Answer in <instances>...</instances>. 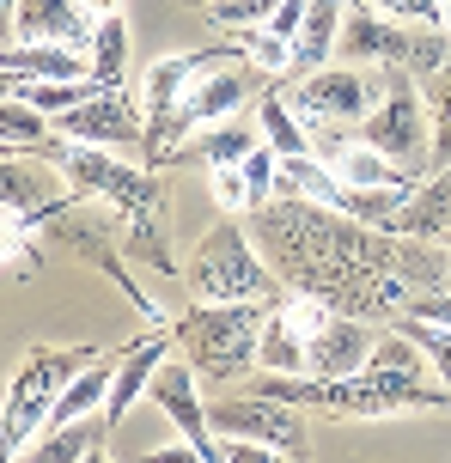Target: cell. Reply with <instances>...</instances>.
<instances>
[{"label":"cell","mask_w":451,"mask_h":463,"mask_svg":"<svg viewBox=\"0 0 451 463\" xmlns=\"http://www.w3.org/2000/svg\"><path fill=\"white\" fill-rule=\"evenodd\" d=\"M171 342H177V329L153 324L146 335H135V342L117 354V378H110V402H104V415H110V420H122L146 391H153V372L171 360Z\"/></svg>","instance_id":"cell-12"},{"label":"cell","mask_w":451,"mask_h":463,"mask_svg":"<svg viewBox=\"0 0 451 463\" xmlns=\"http://www.w3.org/2000/svg\"><path fill=\"white\" fill-rule=\"evenodd\" d=\"M305 409H293V402H281V396H226V402H214L208 409V420H214V433H232V439H257L268 445L275 458H299L305 451Z\"/></svg>","instance_id":"cell-9"},{"label":"cell","mask_w":451,"mask_h":463,"mask_svg":"<svg viewBox=\"0 0 451 463\" xmlns=\"http://www.w3.org/2000/svg\"><path fill=\"white\" fill-rule=\"evenodd\" d=\"M403 311H415V317H433V324H451V287H446V293H421V299H409Z\"/></svg>","instance_id":"cell-31"},{"label":"cell","mask_w":451,"mask_h":463,"mask_svg":"<svg viewBox=\"0 0 451 463\" xmlns=\"http://www.w3.org/2000/svg\"><path fill=\"white\" fill-rule=\"evenodd\" d=\"M360 140L379 146L384 159L403 165L409 184H428L433 177V116H428V92H421L415 73L384 68V98L366 110Z\"/></svg>","instance_id":"cell-6"},{"label":"cell","mask_w":451,"mask_h":463,"mask_svg":"<svg viewBox=\"0 0 451 463\" xmlns=\"http://www.w3.org/2000/svg\"><path fill=\"white\" fill-rule=\"evenodd\" d=\"M275 6H281V0H214V6H208V24H214V31H250V24H268Z\"/></svg>","instance_id":"cell-25"},{"label":"cell","mask_w":451,"mask_h":463,"mask_svg":"<svg viewBox=\"0 0 451 463\" xmlns=\"http://www.w3.org/2000/svg\"><path fill=\"white\" fill-rule=\"evenodd\" d=\"M421 92L433 110V171H439V165H451V61L421 80Z\"/></svg>","instance_id":"cell-24"},{"label":"cell","mask_w":451,"mask_h":463,"mask_svg":"<svg viewBox=\"0 0 451 463\" xmlns=\"http://www.w3.org/2000/svg\"><path fill=\"white\" fill-rule=\"evenodd\" d=\"M262 146V122H257V110L244 116H220V122H208V128H195L190 140H183V146H177V159L171 165H208V171H214V165H244L250 159V153H257Z\"/></svg>","instance_id":"cell-15"},{"label":"cell","mask_w":451,"mask_h":463,"mask_svg":"<svg viewBox=\"0 0 451 463\" xmlns=\"http://www.w3.org/2000/svg\"><path fill=\"white\" fill-rule=\"evenodd\" d=\"M390 232H409V238H433V244H451V165H439L428 184L409 189V202L397 208Z\"/></svg>","instance_id":"cell-17"},{"label":"cell","mask_w":451,"mask_h":463,"mask_svg":"<svg viewBox=\"0 0 451 463\" xmlns=\"http://www.w3.org/2000/svg\"><path fill=\"white\" fill-rule=\"evenodd\" d=\"M92 360H98V347H24L19 372H13V391H6V415H0V439H6V458L13 463L49 427L55 396L68 391V378L80 366H92Z\"/></svg>","instance_id":"cell-5"},{"label":"cell","mask_w":451,"mask_h":463,"mask_svg":"<svg viewBox=\"0 0 451 463\" xmlns=\"http://www.w3.org/2000/svg\"><path fill=\"white\" fill-rule=\"evenodd\" d=\"M390 329H403L409 342L428 354V366H433V378L451 391V324H433V317H415V311H397L390 317Z\"/></svg>","instance_id":"cell-22"},{"label":"cell","mask_w":451,"mask_h":463,"mask_svg":"<svg viewBox=\"0 0 451 463\" xmlns=\"http://www.w3.org/2000/svg\"><path fill=\"white\" fill-rule=\"evenodd\" d=\"M262 396H281L305 415H330V420H384L403 415V409H451V391L439 384L433 391L428 372L409 366H360L342 372V378H317V372H299V378H281V372H262L257 378Z\"/></svg>","instance_id":"cell-2"},{"label":"cell","mask_w":451,"mask_h":463,"mask_svg":"<svg viewBox=\"0 0 451 463\" xmlns=\"http://www.w3.org/2000/svg\"><path fill=\"white\" fill-rule=\"evenodd\" d=\"M305 13H311V0H281V6L268 13V31L293 43V37H299V24H305Z\"/></svg>","instance_id":"cell-30"},{"label":"cell","mask_w":451,"mask_h":463,"mask_svg":"<svg viewBox=\"0 0 451 463\" xmlns=\"http://www.w3.org/2000/svg\"><path fill=\"white\" fill-rule=\"evenodd\" d=\"M6 80H92V61L80 43H55V37L6 43Z\"/></svg>","instance_id":"cell-18"},{"label":"cell","mask_w":451,"mask_h":463,"mask_svg":"<svg viewBox=\"0 0 451 463\" xmlns=\"http://www.w3.org/2000/svg\"><path fill=\"white\" fill-rule=\"evenodd\" d=\"M86 13L92 19H110V13H122V0H86Z\"/></svg>","instance_id":"cell-32"},{"label":"cell","mask_w":451,"mask_h":463,"mask_svg":"<svg viewBox=\"0 0 451 463\" xmlns=\"http://www.w3.org/2000/svg\"><path fill=\"white\" fill-rule=\"evenodd\" d=\"M238 37H244V49H250V61H257V68H268L275 80H287V73H293V43H287V37H275L268 24H262V31H238Z\"/></svg>","instance_id":"cell-26"},{"label":"cell","mask_w":451,"mask_h":463,"mask_svg":"<svg viewBox=\"0 0 451 463\" xmlns=\"http://www.w3.org/2000/svg\"><path fill=\"white\" fill-rule=\"evenodd\" d=\"M37 37L92 49L98 19L86 13V0H19V19H13V31H6V43H37Z\"/></svg>","instance_id":"cell-13"},{"label":"cell","mask_w":451,"mask_h":463,"mask_svg":"<svg viewBox=\"0 0 451 463\" xmlns=\"http://www.w3.org/2000/svg\"><path fill=\"white\" fill-rule=\"evenodd\" d=\"M55 128L68 140L104 146V153H146V104H135L122 86H98L86 104L55 116Z\"/></svg>","instance_id":"cell-8"},{"label":"cell","mask_w":451,"mask_h":463,"mask_svg":"<svg viewBox=\"0 0 451 463\" xmlns=\"http://www.w3.org/2000/svg\"><path fill=\"white\" fill-rule=\"evenodd\" d=\"M268 317H275V299H190V311L171 329H177V342L190 354V366L220 384V378L257 372V347H262Z\"/></svg>","instance_id":"cell-4"},{"label":"cell","mask_w":451,"mask_h":463,"mask_svg":"<svg viewBox=\"0 0 451 463\" xmlns=\"http://www.w3.org/2000/svg\"><path fill=\"white\" fill-rule=\"evenodd\" d=\"M122 68H128V19L110 13V19H98V37H92V80L122 86Z\"/></svg>","instance_id":"cell-23"},{"label":"cell","mask_w":451,"mask_h":463,"mask_svg":"<svg viewBox=\"0 0 451 463\" xmlns=\"http://www.w3.org/2000/svg\"><path fill=\"white\" fill-rule=\"evenodd\" d=\"M250 110H257V122H262V140H268L281 159H299V153H311V128L299 122V110L287 104L281 80H275V86H268V92H262Z\"/></svg>","instance_id":"cell-20"},{"label":"cell","mask_w":451,"mask_h":463,"mask_svg":"<svg viewBox=\"0 0 451 463\" xmlns=\"http://www.w3.org/2000/svg\"><path fill=\"white\" fill-rule=\"evenodd\" d=\"M6 269H13V280H37L43 275V250L24 238V226H13L6 220Z\"/></svg>","instance_id":"cell-28"},{"label":"cell","mask_w":451,"mask_h":463,"mask_svg":"<svg viewBox=\"0 0 451 463\" xmlns=\"http://www.w3.org/2000/svg\"><path fill=\"white\" fill-rule=\"evenodd\" d=\"M183 287H190V299H275V305H287V293H293L275 275V262L257 250L244 213H226L214 232L195 238V250L183 256Z\"/></svg>","instance_id":"cell-3"},{"label":"cell","mask_w":451,"mask_h":463,"mask_svg":"<svg viewBox=\"0 0 451 463\" xmlns=\"http://www.w3.org/2000/svg\"><path fill=\"white\" fill-rule=\"evenodd\" d=\"M110 427H117V420L104 415V409H98V415L68 420V427H49V433L31 445L19 463H98L104 451H110Z\"/></svg>","instance_id":"cell-16"},{"label":"cell","mask_w":451,"mask_h":463,"mask_svg":"<svg viewBox=\"0 0 451 463\" xmlns=\"http://www.w3.org/2000/svg\"><path fill=\"white\" fill-rule=\"evenodd\" d=\"M195 378L202 372L190 366V360H165V366L153 372V402L171 415V427H177V439L190 445L195 463H220V433L214 420H208V402H202V391H195Z\"/></svg>","instance_id":"cell-11"},{"label":"cell","mask_w":451,"mask_h":463,"mask_svg":"<svg viewBox=\"0 0 451 463\" xmlns=\"http://www.w3.org/2000/svg\"><path fill=\"white\" fill-rule=\"evenodd\" d=\"M446 19H451V0H446Z\"/></svg>","instance_id":"cell-34"},{"label":"cell","mask_w":451,"mask_h":463,"mask_svg":"<svg viewBox=\"0 0 451 463\" xmlns=\"http://www.w3.org/2000/svg\"><path fill=\"white\" fill-rule=\"evenodd\" d=\"M281 92L305 128H360L366 110L384 98V68H360V61L317 68L305 80H281Z\"/></svg>","instance_id":"cell-7"},{"label":"cell","mask_w":451,"mask_h":463,"mask_svg":"<svg viewBox=\"0 0 451 463\" xmlns=\"http://www.w3.org/2000/svg\"><path fill=\"white\" fill-rule=\"evenodd\" d=\"M372 6H384L390 19H409V24H446V31H451L446 0H372Z\"/></svg>","instance_id":"cell-29"},{"label":"cell","mask_w":451,"mask_h":463,"mask_svg":"<svg viewBox=\"0 0 451 463\" xmlns=\"http://www.w3.org/2000/svg\"><path fill=\"white\" fill-rule=\"evenodd\" d=\"M190 6H202V13H208V6H214V0H190Z\"/></svg>","instance_id":"cell-33"},{"label":"cell","mask_w":451,"mask_h":463,"mask_svg":"<svg viewBox=\"0 0 451 463\" xmlns=\"http://www.w3.org/2000/svg\"><path fill=\"white\" fill-rule=\"evenodd\" d=\"M244 226L293 293H311L330 311H348L366 324H390L409 299L451 287V244L366 226L354 213L305 202V195L257 202Z\"/></svg>","instance_id":"cell-1"},{"label":"cell","mask_w":451,"mask_h":463,"mask_svg":"<svg viewBox=\"0 0 451 463\" xmlns=\"http://www.w3.org/2000/svg\"><path fill=\"white\" fill-rule=\"evenodd\" d=\"M208 189H214L220 213H250V208H257V195H250V177H244V165H214Z\"/></svg>","instance_id":"cell-27"},{"label":"cell","mask_w":451,"mask_h":463,"mask_svg":"<svg viewBox=\"0 0 451 463\" xmlns=\"http://www.w3.org/2000/svg\"><path fill=\"white\" fill-rule=\"evenodd\" d=\"M257 372H281V378H299V372H311V342L299 335V324L287 317V305H275V317L262 324Z\"/></svg>","instance_id":"cell-19"},{"label":"cell","mask_w":451,"mask_h":463,"mask_svg":"<svg viewBox=\"0 0 451 463\" xmlns=\"http://www.w3.org/2000/svg\"><path fill=\"white\" fill-rule=\"evenodd\" d=\"M372 347H379V335H372V324H366V317L330 311V317H324V329L311 335V372H317V378L360 372L366 360H372Z\"/></svg>","instance_id":"cell-14"},{"label":"cell","mask_w":451,"mask_h":463,"mask_svg":"<svg viewBox=\"0 0 451 463\" xmlns=\"http://www.w3.org/2000/svg\"><path fill=\"white\" fill-rule=\"evenodd\" d=\"M0 140H6V153H43L49 140H55V116L37 110L24 92H6V104H0Z\"/></svg>","instance_id":"cell-21"},{"label":"cell","mask_w":451,"mask_h":463,"mask_svg":"<svg viewBox=\"0 0 451 463\" xmlns=\"http://www.w3.org/2000/svg\"><path fill=\"white\" fill-rule=\"evenodd\" d=\"M31 159H37V153H6V165H0V202H6V220H13V226L43 232L80 189H73L61 171L49 177L43 165H31Z\"/></svg>","instance_id":"cell-10"}]
</instances>
